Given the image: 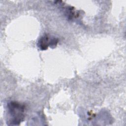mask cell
I'll list each match as a JSON object with an SVG mask.
<instances>
[{
    "mask_svg": "<svg viewBox=\"0 0 126 126\" xmlns=\"http://www.w3.org/2000/svg\"><path fill=\"white\" fill-rule=\"evenodd\" d=\"M7 108L10 117L9 125H19L24 121L26 110V106L24 104L12 101L8 103Z\"/></svg>",
    "mask_w": 126,
    "mask_h": 126,
    "instance_id": "1",
    "label": "cell"
},
{
    "mask_svg": "<svg viewBox=\"0 0 126 126\" xmlns=\"http://www.w3.org/2000/svg\"><path fill=\"white\" fill-rule=\"evenodd\" d=\"M58 42V39L56 38H51L48 34H45L42 36L37 43L38 47L41 50H46L49 46L55 47Z\"/></svg>",
    "mask_w": 126,
    "mask_h": 126,
    "instance_id": "2",
    "label": "cell"
}]
</instances>
